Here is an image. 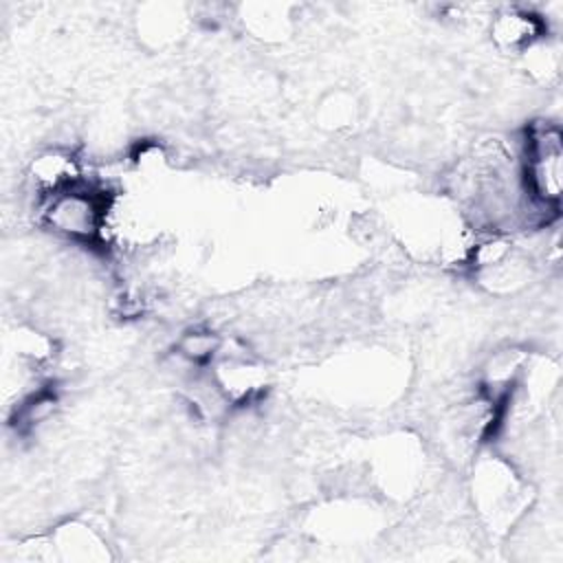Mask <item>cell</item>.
Returning a JSON list of instances; mask_svg holds the SVG:
<instances>
[{"mask_svg": "<svg viewBox=\"0 0 563 563\" xmlns=\"http://www.w3.org/2000/svg\"><path fill=\"white\" fill-rule=\"evenodd\" d=\"M222 336L209 328H194L180 334L176 341V354L191 365H207L222 352Z\"/></svg>", "mask_w": 563, "mask_h": 563, "instance_id": "obj_5", "label": "cell"}, {"mask_svg": "<svg viewBox=\"0 0 563 563\" xmlns=\"http://www.w3.org/2000/svg\"><path fill=\"white\" fill-rule=\"evenodd\" d=\"M42 224L70 242H95L101 238L110 202L103 191L81 183L46 200H40Z\"/></svg>", "mask_w": 563, "mask_h": 563, "instance_id": "obj_2", "label": "cell"}, {"mask_svg": "<svg viewBox=\"0 0 563 563\" xmlns=\"http://www.w3.org/2000/svg\"><path fill=\"white\" fill-rule=\"evenodd\" d=\"M26 180L40 200L86 183L81 161L59 145L46 147L29 161Z\"/></svg>", "mask_w": 563, "mask_h": 563, "instance_id": "obj_3", "label": "cell"}, {"mask_svg": "<svg viewBox=\"0 0 563 563\" xmlns=\"http://www.w3.org/2000/svg\"><path fill=\"white\" fill-rule=\"evenodd\" d=\"M521 183L530 200L556 213L563 196V134L552 121L526 130Z\"/></svg>", "mask_w": 563, "mask_h": 563, "instance_id": "obj_1", "label": "cell"}, {"mask_svg": "<svg viewBox=\"0 0 563 563\" xmlns=\"http://www.w3.org/2000/svg\"><path fill=\"white\" fill-rule=\"evenodd\" d=\"M317 114L321 125H325L328 130H334V132L350 130L358 119V103L350 92L336 90L321 101Z\"/></svg>", "mask_w": 563, "mask_h": 563, "instance_id": "obj_6", "label": "cell"}, {"mask_svg": "<svg viewBox=\"0 0 563 563\" xmlns=\"http://www.w3.org/2000/svg\"><path fill=\"white\" fill-rule=\"evenodd\" d=\"M488 33H490L495 48H499L501 53H521L523 55L534 44L543 42L545 33H548V22L530 9L510 7V9H504L493 15V20L488 24Z\"/></svg>", "mask_w": 563, "mask_h": 563, "instance_id": "obj_4", "label": "cell"}]
</instances>
